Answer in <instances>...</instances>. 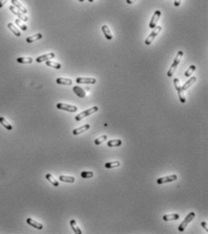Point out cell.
<instances>
[{
	"label": "cell",
	"mask_w": 208,
	"mask_h": 234,
	"mask_svg": "<svg viewBox=\"0 0 208 234\" xmlns=\"http://www.w3.org/2000/svg\"><path fill=\"white\" fill-rule=\"evenodd\" d=\"M183 55H184L183 51H179L177 53V55H176V57H175V59H174L172 65L169 67V70H168V73H167L168 77L170 78V77H172V76L174 75V73H175V71H176V70H177V68L178 64H179V62H180Z\"/></svg>",
	"instance_id": "1"
},
{
	"label": "cell",
	"mask_w": 208,
	"mask_h": 234,
	"mask_svg": "<svg viewBox=\"0 0 208 234\" xmlns=\"http://www.w3.org/2000/svg\"><path fill=\"white\" fill-rule=\"evenodd\" d=\"M195 216H196V213H195L194 212L189 213L186 216V218L184 219V221L179 224V226H178V228H177V230L180 231V232H183V231L186 230V228L187 227V225L193 221V219L195 218Z\"/></svg>",
	"instance_id": "2"
},
{
	"label": "cell",
	"mask_w": 208,
	"mask_h": 234,
	"mask_svg": "<svg viewBox=\"0 0 208 234\" xmlns=\"http://www.w3.org/2000/svg\"><path fill=\"white\" fill-rule=\"evenodd\" d=\"M174 86H175V88L176 90L177 91V94H178V97H179V100L180 102L185 104L187 102V99H186V96L184 95V91L182 89V86L180 84V81L178 78H175L174 79Z\"/></svg>",
	"instance_id": "3"
},
{
	"label": "cell",
	"mask_w": 208,
	"mask_h": 234,
	"mask_svg": "<svg viewBox=\"0 0 208 234\" xmlns=\"http://www.w3.org/2000/svg\"><path fill=\"white\" fill-rule=\"evenodd\" d=\"M98 109H99V108H98L97 106H93V107L89 108V109H87V110H86V111L81 112L80 114H78V115H76V117H75L76 122H80L83 118L87 117V116H89V115H91V114L97 113V112L98 111Z\"/></svg>",
	"instance_id": "4"
},
{
	"label": "cell",
	"mask_w": 208,
	"mask_h": 234,
	"mask_svg": "<svg viewBox=\"0 0 208 234\" xmlns=\"http://www.w3.org/2000/svg\"><path fill=\"white\" fill-rule=\"evenodd\" d=\"M161 29H162L161 26H156L155 28H153V31L150 33V35L146 38L144 43L146 45H151L152 43V42L154 41V39L156 38V36H158V34L160 32Z\"/></svg>",
	"instance_id": "5"
},
{
	"label": "cell",
	"mask_w": 208,
	"mask_h": 234,
	"mask_svg": "<svg viewBox=\"0 0 208 234\" xmlns=\"http://www.w3.org/2000/svg\"><path fill=\"white\" fill-rule=\"evenodd\" d=\"M56 107L59 110H64L70 113H75L78 111V107L75 106H71V105H68V104H64V103H58L56 105Z\"/></svg>",
	"instance_id": "6"
},
{
	"label": "cell",
	"mask_w": 208,
	"mask_h": 234,
	"mask_svg": "<svg viewBox=\"0 0 208 234\" xmlns=\"http://www.w3.org/2000/svg\"><path fill=\"white\" fill-rule=\"evenodd\" d=\"M177 179V176L176 174L170 175V176H167V177H162L156 180L158 185H162V184H166V183H169V182H173L176 181Z\"/></svg>",
	"instance_id": "7"
},
{
	"label": "cell",
	"mask_w": 208,
	"mask_h": 234,
	"mask_svg": "<svg viewBox=\"0 0 208 234\" xmlns=\"http://www.w3.org/2000/svg\"><path fill=\"white\" fill-rule=\"evenodd\" d=\"M160 15H161V12L160 10H156L153 14V16L150 22V24H149V27L151 29H153L157 26V23H158V21L159 19L160 18Z\"/></svg>",
	"instance_id": "8"
},
{
	"label": "cell",
	"mask_w": 208,
	"mask_h": 234,
	"mask_svg": "<svg viewBox=\"0 0 208 234\" xmlns=\"http://www.w3.org/2000/svg\"><path fill=\"white\" fill-rule=\"evenodd\" d=\"M9 10H10L14 15H15L18 17V19H20V20H22V21H23V22H27V21H28V19H29L28 16L25 15H23V13L18 11L14 6H10V7H9Z\"/></svg>",
	"instance_id": "9"
},
{
	"label": "cell",
	"mask_w": 208,
	"mask_h": 234,
	"mask_svg": "<svg viewBox=\"0 0 208 234\" xmlns=\"http://www.w3.org/2000/svg\"><path fill=\"white\" fill-rule=\"evenodd\" d=\"M76 82L78 84H87V85H93L97 82L95 78H77Z\"/></svg>",
	"instance_id": "10"
},
{
	"label": "cell",
	"mask_w": 208,
	"mask_h": 234,
	"mask_svg": "<svg viewBox=\"0 0 208 234\" xmlns=\"http://www.w3.org/2000/svg\"><path fill=\"white\" fill-rule=\"evenodd\" d=\"M26 223L29 224L30 226H32V227L37 229V230H42V228H43V225L41 222H37V221H35V220H34L32 218H27Z\"/></svg>",
	"instance_id": "11"
},
{
	"label": "cell",
	"mask_w": 208,
	"mask_h": 234,
	"mask_svg": "<svg viewBox=\"0 0 208 234\" xmlns=\"http://www.w3.org/2000/svg\"><path fill=\"white\" fill-rule=\"evenodd\" d=\"M54 57H55V53L54 52H50V53H47V54H44V55L37 57L36 58V62L41 63V62H43V61H47V60H50L51 59H53Z\"/></svg>",
	"instance_id": "12"
},
{
	"label": "cell",
	"mask_w": 208,
	"mask_h": 234,
	"mask_svg": "<svg viewBox=\"0 0 208 234\" xmlns=\"http://www.w3.org/2000/svg\"><path fill=\"white\" fill-rule=\"evenodd\" d=\"M89 129H90V125H89V124H85L83 126H80L78 128L74 129L73 130V134L74 135H78V134H80V133H82L84 131H86Z\"/></svg>",
	"instance_id": "13"
},
{
	"label": "cell",
	"mask_w": 208,
	"mask_h": 234,
	"mask_svg": "<svg viewBox=\"0 0 208 234\" xmlns=\"http://www.w3.org/2000/svg\"><path fill=\"white\" fill-rule=\"evenodd\" d=\"M56 83L59 85H65V86H70L72 85L73 81L70 78H58L56 79Z\"/></svg>",
	"instance_id": "14"
},
{
	"label": "cell",
	"mask_w": 208,
	"mask_h": 234,
	"mask_svg": "<svg viewBox=\"0 0 208 234\" xmlns=\"http://www.w3.org/2000/svg\"><path fill=\"white\" fill-rule=\"evenodd\" d=\"M179 214L177 213H169V214H165L163 215L162 219L165 222H171V221H176L179 219Z\"/></svg>",
	"instance_id": "15"
},
{
	"label": "cell",
	"mask_w": 208,
	"mask_h": 234,
	"mask_svg": "<svg viewBox=\"0 0 208 234\" xmlns=\"http://www.w3.org/2000/svg\"><path fill=\"white\" fill-rule=\"evenodd\" d=\"M102 31H103L104 34H105V38H106L107 40H112V39H113V33H112L110 28H109L106 24H105V25L102 26Z\"/></svg>",
	"instance_id": "16"
},
{
	"label": "cell",
	"mask_w": 208,
	"mask_h": 234,
	"mask_svg": "<svg viewBox=\"0 0 208 234\" xmlns=\"http://www.w3.org/2000/svg\"><path fill=\"white\" fill-rule=\"evenodd\" d=\"M73 92H74L78 97H81V98L86 97V92H85V90H84L82 87H78V86L73 87Z\"/></svg>",
	"instance_id": "17"
},
{
	"label": "cell",
	"mask_w": 208,
	"mask_h": 234,
	"mask_svg": "<svg viewBox=\"0 0 208 234\" xmlns=\"http://www.w3.org/2000/svg\"><path fill=\"white\" fill-rule=\"evenodd\" d=\"M7 28L14 33L16 37H20L21 36V32L17 29V27L13 23H7Z\"/></svg>",
	"instance_id": "18"
},
{
	"label": "cell",
	"mask_w": 208,
	"mask_h": 234,
	"mask_svg": "<svg viewBox=\"0 0 208 234\" xmlns=\"http://www.w3.org/2000/svg\"><path fill=\"white\" fill-rule=\"evenodd\" d=\"M11 2H12V4L15 6V7H17V9H19L22 13H23V14H27V12H28V10H27V8L26 7H24L18 0H11Z\"/></svg>",
	"instance_id": "19"
},
{
	"label": "cell",
	"mask_w": 208,
	"mask_h": 234,
	"mask_svg": "<svg viewBox=\"0 0 208 234\" xmlns=\"http://www.w3.org/2000/svg\"><path fill=\"white\" fill-rule=\"evenodd\" d=\"M42 33H36V34H34V35L27 37V38H26V43H34V42L42 39Z\"/></svg>",
	"instance_id": "20"
},
{
	"label": "cell",
	"mask_w": 208,
	"mask_h": 234,
	"mask_svg": "<svg viewBox=\"0 0 208 234\" xmlns=\"http://www.w3.org/2000/svg\"><path fill=\"white\" fill-rule=\"evenodd\" d=\"M45 178L52 185V186H54L55 187H58L59 186V181L58 180H56L55 179V178L51 175V174H50V173H48V174H46V176H45Z\"/></svg>",
	"instance_id": "21"
},
{
	"label": "cell",
	"mask_w": 208,
	"mask_h": 234,
	"mask_svg": "<svg viewBox=\"0 0 208 234\" xmlns=\"http://www.w3.org/2000/svg\"><path fill=\"white\" fill-rule=\"evenodd\" d=\"M70 225L71 229L73 230V231H74L75 233H77V234H82V230H81V229L78 226L77 222H76L75 220H71V221L70 222Z\"/></svg>",
	"instance_id": "22"
},
{
	"label": "cell",
	"mask_w": 208,
	"mask_h": 234,
	"mask_svg": "<svg viewBox=\"0 0 208 234\" xmlns=\"http://www.w3.org/2000/svg\"><path fill=\"white\" fill-rule=\"evenodd\" d=\"M16 61L20 64H30L33 62V58L31 57H19L16 59Z\"/></svg>",
	"instance_id": "23"
},
{
	"label": "cell",
	"mask_w": 208,
	"mask_h": 234,
	"mask_svg": "<svg viewBox=\"0 0 208 234\" xmlns=\"http://www.w3.org/2000/svg\"><path fill=\"white\" fill-rule=\"evenodd\" d=\"M121 165L120 161L118 160H114V161H111V162H107L105 164V169H114V168H118L119 166Z\"/></svg>",
	"instance_id": "24"
},
{
	"label": "cell",
	"mask_w": 208,
	"mask_h": 234,
	"mask_svg": "<svg viewBox=\"0 0 208 234\" xmlns=\"http://www.w3.org/2000/svg\"><path fill=\"white\" fill-rule=\"evenodd\" d=\"M196 77H192L190 79H188L183 86H182V89H183V91H185V90H187V89H188L194 83H196Z\"/></svg>",
	"instance_id": "25"
},
{
	"label": "cell",
	"mask_w": 208,
	"mask_h": 234,
	"mask_svg": "<svg viewBox=\"0 0 208 234\" xmlns=\"http://www.w3.org/2000/svg\"><path fill=\"white\" fill-rule=\"evenodd\" d=\"M122 145V141L120 139H114V140H110L107 142L108 147H119Z\"/></svg>",
	"instance_id": "26"
},
{
	"label": "cell",
	"mask_w": 208,
	"mask_h": 234,
	"mask_svg": "<svg viewBox=\"0 0 208 234\" xmlns=\"http://www.w3.org/2000/svg\"><path fill=\"white\" fill-rule=\"evenodd\" d=\"M0 123H1L7 130H8V131H12L13 130V126L11 125V123H9L7 121V119L5 118V117H0Z\"/></svg>",
	"instance_id": "27"
},
{
	"label": "cell",
	"mask_w": 208,
	"mask_h": 234,
	"mask_svg": "<svg viewBox=\"0 0 208 234\" xmlns=\"http://www.w3.org/2000/svg\"><path fill=\"white\" fill-rule=\"evenodd\" d=\"M59 180L65 183H74L76 179L74 177H70V176H61L59 177Z\"/></svg>",
	"instance_id": "28"
},
{
	"label": "cell",
	"mask_w": 208,
	"mask_h": 234,
	"mask_svg": "<svg viewBox=\"0 0 208 234\" xmlns=\"http://www.w3.org/2000/svg\"><path fill=\"white\" fill-rule=\"evenodd\" d=\"M46 66L48 67H51V68H54L56 70H59L62 68V65L58 63V62H54V61H51V60H47L46 61Z\"/></svg>",
	"instance_id": "29"
},
{
	"label": "cell",
	"mask_w": 208,
	"mask_h": 234,
	"mask_svg": "<svg viewBox=\"0 0 208 234\" xmlns=\"http://www.w3.org/2000/svg\"><path fill=\"white\" fill-rule=\"evenodd\" d=\"M196 65H191V66H189V68L185 71V73H184V76L185 77H187V78H188V77H190L191 76V74L196 70Z\"/></svg>",
	"instance_id": "30"
},
{
	"label": "cell",
	"mask_w": 208,
	"mask_h": 234,
	"mask_svg": "<svg viewBox=\"0 0 208 234\" xmlns=\"http://www.w3.org/2000/svg\"><path fill=\"white\" fill-rule=\"evenodd\" d=\"M80 175L83 178H91L94 177V173L92 171H82Z\"/></svg>",
	"instance_id": "31"
},
{
	"label": "cell",
	"mask_w": 208,
	"mask_h": 234,
	"mask_svg": "<svg viewBox=\"0 0 208 234\" xmlns=\"http://www.w3.org/2000/svg\"><path fill=\"white\" fill-rule=\"evenodd\" d=\"M15 24H16L22 31H24V32L27 31V26H26L20 19H16V20H15Z\"/></svg>",
	"instance_id": "32"
},
{
	"label": "cell",
	"mask_w": 208,
	"mask_h": 234,
	"mask_svg": "<svg viewBox=\"0 0 208 234\" xmlns=\"http://www.w3.org/2000/svg\"><path fill=\"white\" fill-rule=\"evenodd\" d=\"M107 140V136L106 135H102V136H100V137H98L97 139H96L95 140V144L97 146V145H100V144H102L104 142H105Z\"/></svg>",
	"instance_id": "33"
},
{
	"label": "cell",
	"mask_w": 208,
	"mask_h": 234,
	"mask_svg": "<svg viewBox=\"0 0 208 234\" xmlns=\"http://www.w3.org/2000/svg\"><path fill=\"white\" fill-rule=\"evenodd\" d=\"M201 225L203 226V228L205 230V231L206 232H208V228H207V222H201Z\"/></svg>",
	"instance_id": "34"
},
{
	"label": "cell",
	"mask_w": 208,
	"mask_h": 234,
	"mask_svg": "<svg viewBox=\"0 0 208 234\" xmlns=\"http://www.w3.org/2000/svg\"><path fill=\"white\" fill-rule=\"evenodd\" d=\"M181 1H182V0H175V2H174V6H175L176 7H179V6H180V4H181Z\"/></svg>",
	"instance_id": "35"
},
{
	"label": "cell",
	"mask_w": 208,
	"mask_h": 234,
	"mask_svg": "<svg viewBox=\"0 0 208 234\" xmlns=\"http://www.w3.org/2000/svg\"><path fill=\"white\" fill-rule=\"evenodd\" d=\"M7 1H8V0H0V8H2L7 4Z\"/></svg>",
	"instance_id": "36"
},
{
	"label": "cell",
	"mask_w": 208,
	"mask_h": 234,
	"mask_svg": "<svg viewBox=\"0 0 208 234\" xmlns=\"http://www.w3.org/2000/svg\"><path fill=\"white\" fill-rule=\"evenodd\" d=\"M135 1H136V0H126V3L130 5V4H133V3L135 2Z\"/></svg>",
	"instance_id": "37"
},
{
	"label": "cell",
	"mask_w": 208,
	"mask_h": 234,
	"mask_svg": "<svg viewBox=\"0 0 208 234\" xmlns=\"http://www.w3.org/2000/svg\"><path fill=\"white\" fill-rule=\"evenodd\" d=\"M94 1H95V0H88L89 3H92V2H94Z\"/></svg>",
	"instance_id": "38"
},
{
	"label": "cell",
	"mask_w": 208,
	"mask_h": 234,
	"mask_svg": "<svg viewBox=\"0 0 208 234\" xmlns=\"http://www.w3.org/2000/svg\"><path fill=\"white\" fill-rule=\"evenodd\" d=\"M78 1H79V2H84L85 0H78Z\"/></svg>",
	"instance_id": "39"
}]
</instances>
